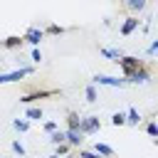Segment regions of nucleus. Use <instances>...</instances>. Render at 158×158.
<instances>
[{"mask_svg":"<svg viewBox=\"0 0 158 158\" xmlns=\"http://www.w3.org/2000/svg\"><path fill=\"white\" fill-rule=\"evenodd\" d=\"M89 84H94V86H111V89H121V86H126L123 79L111 77V74H94V79H91Z\"/></svg>","mask_w":158,"mask_h":158,"instance_id":"nucleus-1","label":"nucleus"},{"mask_svg":"<svg viewBox=\"0 0 158 158\" xmlns=\"http://www.w3.org/2000/svg\"><path fill=\"white\" fill-rule=\"evenodd\" d=\"M32 72H35V67H20V69H12V72H0V84L20 81L22 77H30Z\"/></svg>","mask_w":158,"mask_h":158,"instance_id":"nucleus-2","label":"nucleus"},{"mask_svg":"<svg viewBox=\"0 0 158 158\" xmlns=\"http://www.w3.org/2000/svg\"><path fill=\"white\" fill-rule=\"evenodd\" d=\"M116 64L121 67L123 77H128L131 72H136V69H141V67H143V59H138V57H133V54H123V57H121Z\"/></svg>","mask_w":158,"mask_h":158,"instance_id":"nucleus-3","label":"nucleus"},{"mask_svg":"<svg viewBox=\"0 0 158 158\" xmlns=\"http://www.w3.org/2000/svg\"><path fill=\"white\" fill-rule=\"evenodd\" d=\"M99 128H101L99 116H81V118H79V133H81V136H91V133H96Z\"/></svg>","mask_w":158,"mask_h":158,"instance_id":"nucleus-4","label":"nucleus"},{"mask_svg":"<svg viewBox=\"0 0 158 158\" xmlns=\"http://www.w3.org/2000/svg\"><path fill=\"white\" fill-rule=\"evenodd\" d=\"M153 77H151V72H148V67L143 64L141 69H136V72H131L128 77H123V81L126 84H148Z\"/></svg>","mask_w":158,"mask_h":158,"instance_id":"nucleus-5","label":"nucleus"},{"mask_svg":"<svg viewBox=\"0 0 158 158\" xmlns=\"http://www.w3.org/2000/svg\"><path fill=\"white\" fill-rule=\"evenodd\" d=\"M42 37H44V32H42V27H30L25 35H22V42H30L32 47H37L40 42H42Z\"/></svg>","mask_w":158,"mask_h":158,"instance_id":"nucleus-6","label":"nucleus"},{"mask_svg":"<svg viewBox=\"0 0 158 158\" xmlns=\"http://www.w3.org/2000/svg\"><path fill=\"white\" fill-rule=\"evenodd\" d=\"M138 25H141V20H138L136 15H131V17H126V20L121 22V37H128V35H131V32H133V30H136Z\"/></svg>","mask_w":158,"mask_h":158,"instance_id":"nucleus-7","label":"nucleus"},{"mask_svg":"<svg viewBox=\"0 0 158 158\" xmlns=\"http://www.w3.org/2000/svg\"><path fill=\"white\" fill-rule=\"evenodd\" d=\"M81 141H84V136L79 131H64V143L69 148H81Z\"/></svg>","mask_w":158,"mask_h":158,"instance_id":"nucleus-8","label":"nucleus"},{"mask_svg":"<svg viewBox=\"0 0 158 158\" xmlns=\"http://www.w3.org/2000/svg\"><path fill=\"white\" fill-rule=\"evenodd\" d=\"M91 151H94L99 158H114V156H116V151H114L111 146H106V143H99V141L94 143V148H91Z\"/></svg>","mask_w":158,"mask_h":158,"instance_id":"nucleus-9","label":"nucleus"},{"mask_svg":"<svg viewBox=\"0 0 158 158\" xmlns=\"http://www.w3.org/2000/svg\"><path fill=\"white\" fill-rule=\"evenodd\" d=\"M49 94H54V91H30V94L20 96V104H32V101H37V99H44V96H49Z\"/></svg>","mask_w":158,"mask_h":158,"instance_id":"nucleus-10","label":"nucleus"},{"mask_svg":"<svg viewBox=\"0 0 158 158\" xmlns=\"http://www.w3.org/2000/svg\"><path fill=\"white\" fill-rule=\"evenodd\" d=\"M99 52H101L104 57H109L111 62H118V59L123 57V52H121V49H116V47H99Z\"/></svg>","mask_w":158,"mask_h":158,"instance_id":"nucleus-11","label":"nucleus"},{"mask_svg":"<svg viewBox=\"0 0 158 158\" xmlns=\"http://www.w3.org/2000/svg\"><path fill=\"white\" fill-rule=\"evenodd\" d=\"M42 118H44V111L40 106H30L25 111V121H42Z\"/></svg>","mask_w":158,"mask_h":158,"instance_id":"nucleus-12","label":"nucleus"},{"mask_svg":"<svg viewBox=\"0 0 158 158\" xmlns=\"http://www.w3.org/2000/svg\"><path fill=\"white\" fill-rule=\"evenodd\" d=\"M0 47H5V49H20L22 47V37H7V40H0Z\"/></svg>","mask_w":158,"mask_h":158,"instance_id":"nucleus-13","label":"nucleus"},{"mask_svg":"<svg viewBox=\"0 0 158 158\" xmlns=\"http://www.w3.org/2000/svg\"><path fill=\"white\" fill-rule=\"evenodd\" d=\"M141 123V114H138V109H128L126 111V126H138Z\"/></svg>","mask_w":158,"mask_h":158,"instance_id":"nucleus-14","label":"nucleus"},{"mask_svg":"<svg viewBox=\"0 0 158 158\" xmlns=\"http://www.w3.org/2000/svg\"><path fill=\"white\" fill-rule=\"evenodd\" d=\"M79 114L77 111H69L67 114V131H79Z\"/></svg>","mask_w":158,"mask_h":158,"instance_id":"nucleus-15","label":"nucleus"},{"mask_svg":"<svg viewBox=\"0 0 158 158\" xmlns=\"http://www.w3.org/2000/svg\"><path fill=\"white\" fill-rule=\"evenodd\" d=\"M84 96H86L89 104H96V101H99V91H96V86H94V84H86V86H84Z\"/></svg>","mask_w":158,"mask_h":158,"instance_id":"nucleus-16","label":"nucleus"},{"mask_svg":"<svg viewBox=\"0 0 158 158\" xmlns=\"http://www.w3.org/2000/svg\"><path fill=\"white\" fill-rule=\"evenodd\" d=\"M126 7H128V10H133V12H141V10H146V7H148V2H146V0H128V2H126Z\"/></svg>","mask_w":158,"mask_h":158,"instance_id":"nucleus-17","label":"nucleus"},{"mask_svg":"<svg viewBox=\"0 0 158 158\" xmlns=\"http://www.w3.org/2000/svg\"><path fill=\"white\" fill-rule=\"evenodd\" d=\"M12 128L20 131V133H27V131H30V121H25V118H15V121H12Z\"/></svg>","mask_w":158,"mask_h":158,"instance_id":"nucleus-18","label":"nucleus"},{"mask_svg":"<svg viewBox=\"0 0 158 158\" xmlns=\"http://www.w3.org/2000/svg\"><path fill=\"white\" fill-rule=\"evenodd\" d=\"M47 141H49L52 146H59V143H64V131H59V128H57V131H52Z\"/></svg>","mask_w":158,"mask_h":158,"instance_id":"nucleus-19","label":"nucleus"},{"mask_svg":"<svg viewBox=\"0 0 158 158\" xmlns=\"http://www.w3.org/2000/svg\"><path fill=\"white\" fill-rule=\"evenodd\" d=\"M111 126H126V114L123 111H116L111 116Z\"/></svg>","mask_w":158,"mask_h":158,"instance_id":"nucleus-20","label":"nucleus"},{"mask_svg":"<svg viewBox=\"0 0 158 158\" xmlns=\"http://www.w3.org/2000/svg\"><path fill=\"white\" fill-rule=\"evenodd\" d=\"M146 133H148L151 138H156V136H158V123H156V121H148V123H146Z\"/></svg>","mask_w":158,"mask_h":158,"instance_id":"nucleus-21","label":"nucleus"},{"mask_svg":"<svg viewBox=\"0 0 158 158\" xmlns=\"http://www.w3.org/2000/svg\"><path fill=\"white\" fill-rule=\"evenodd\" d=\"M10 148H12V153H17V156H25V153H27V151H25V146H22L20 141H12V143H10Z\"/></svg>","mask_w":158,"mask_h":158,"instance_id":"nucleus-22","label":"nucleus"},{"mask_svg":"<svg viewBox=\"0 0 158 158\" xmlns=\"http://www.w3.org/2000/svg\"><path fill=\"white\" fill-rule=\"evenodd\" d=\"M42 128H44L47 133H52V131H57V128H59V123H57V121H44V123H42Z\"/></svg>","mask_w":158,"mask_h":158,"instance_id":"nucleus-23","label":"nucleus"},{"mask_svg":"<svg viewBox=\"0 0 158 158\" xmlns=\"http://www.w3.org/2000/svg\"><path fill=\"white\" fill-rule=\"evenodd\" d=\"M67 153H69V146H67V143H59V146L54 148V156H57V158H59V156H67Z\"/></svg>","mask_w":158,"mask_h":158,"instance_id":"nucleus-24","label":"nucleus"},{"mask_svg":"<svg viewBox=\"0 0 158 158\" xmlns=\"http://www.w3.org/2000/svg\"><path fill=\"white\" fill-rule=\"evenodd\" d=\"M42 32H49V35H62L64 32V27H59V25H49L47 30H42Z\"/></svg>","mask_w":158,"mask_h":158,"instance_id":"nucleus-25","label":"nucleus"},{"mask_svg":"<svg viewBox=\"0 0 158 158\" xmlns=\"http://www.w3.org/2000/svg\"><path fill=\"white\" fill-rule=\"evenodd\" d=\"M30 59H32L35 64H40V62H42V52H40V47H35V49H32V54H30Z\"/></svg>","mask_w":158,"mask_h":158,"instance_id":"nucleus-26","label":"nucleus"},{"mask_svg":"<svg viewBox=\"0 0 158 158\" xmlns=\"http://www.w3.org/2000/svg\"><path fill=\"white\" fill-rule=\"evenodd\" d=\"M156 49H158V40H153V42L146 47V54H148V57H153V54H156Z\"/></svg>","mask_w":158,"mask_h":158,"instance_id":"nucleus-27","label":"nucleus"},{"mask_svg":"<svg viewBox=\"0 0 158 158\" xmlns=\"http://www.w3.org/2000/svg\"><path fill=\"white\" fill-rule=\"evenodd\" d=\"M151 27H153V15H148V17H146V25H143V35H148V32H151Z\"/></svg>","mask_w":158,"mask_h":158,"instance_id":"nucleus-28","label":"nucleus"},{"mask_svg":"<svg viewBox=\"0 0 158 158\" xmlns=\"http://www.w3.org/2000/svg\"><path fill=\"white\" fill-rule=\"evenodd\" d=\"M79 158H99L94 151H84V148H79Z\"/></svg>","mask_w":158,"mask_h":158,"instance_id":"nucleus-29","label":"nucleus"},{"mask_svg":"<svg viewBox=\"0 0 158 158\" xmlns=\"http://www.w3.org/2000/svg\"><path fill=\"white\" fill-rule=\"evenodd\" d=\"M47 158H57V156H54V153H52V156H47Z\"/></svg>","mask_w":158,"mask_h":158,"instance_id":"nucleus-30","label":"nucleus"}]
</instances>
